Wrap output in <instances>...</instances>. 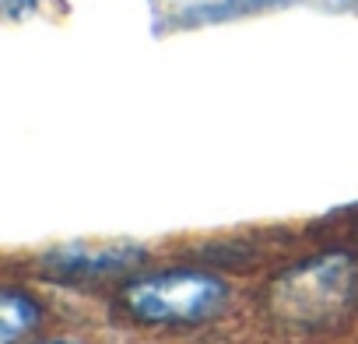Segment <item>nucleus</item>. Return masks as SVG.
Segmentation results:
<instances>
[{
  "label": "nucleus",
  "instance_id": "1",
  "mask_svg": "<svg viewBox=\"0 0 358 344\" xmlns=\"http://www.w3.org/2000/svg\"><path fill=\"white\" fill-rule=\"evenodd\" d=\"M358 299V264L348 253L316 257L271 285V313L299 330L337 323Z\"/></svg>",
  "mask_w": 358,
  "mask_h": 344
},
{
  "label": "nucleus",
  "instance_id": "2",
  "mask_svg": "<svg viewBox=\"0 0 358 344\" xmlns=\"http://www.w3.org/2000/svg\"><path fill=\"white\" fill-rule=\"evenodd\" d=\"M229 302L225 281L201 271H169L141 278L127 288V306L148 323H197L222 313Z\"/></svg>",
  "mask_w": 358,
  "mask_h": 344
},
{
  "label": "nucleus",
  "instance_id": "3",
  "mask_svg": "<svg viewBox=\"0 0 358 344\" xmlns=\"http://www.w3.org/2000/svg\"><path fill=\"white\" fill-rule=\"evenodd\" d=\"M141 260H144L141 246H64L46 257L50 267H57L64 274H88V278L113 274V271L134 267Z\"/></svg>",
  "mask_w": 358,
  "mask_h": 344
},
{
  "label": "nucleus",
  "instance_id": "4",
  "mask_svg": "<svg viewBox=\"0 0 358 344\" xmlns=\"http://www.w3.org/2000/svg\"><path fill=\"white\" fill-rule=\"evenodd\" d=\"M36 320H39V306L25 292L8 288L0 295V344H15V337L25 334Z\"/></svg>",
  "mask_w": 358,
  "mask_h": 344
},
{
  "label": "nucleus",
  "instance_id": "5",
  "mask_svg": "<svg viewBox=\"0 0 358 344\" xmlns=\"http://www.w3.org/2000/svg\"><path fill=\"white\" fill-rule=\"evenodd\" d=\"M43 344H71V341H43Z\"/></svg>",
  "mask_w": 358,
  "mask_h": 344
}]
</instances>
